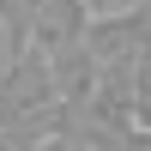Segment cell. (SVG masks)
<instances>
[{"label": "cell", "mask_w": 151, "mask_h": 151, "mask_svg": "<svg viewBox=\"0 0 151 151\" xmlns=\"http://www.w3.org/2000/svg\"><path fill=\"white\" fill-rule=\"evenodd\" d=\"M0 151H24V145H18V139H6V133H0Z\"/></svg>", "instance_id": "52a82bcc"}, {"label": "cell", "mask_w": 151, "mask_h": 151, "mask_svg": "<svg viewBox=\"0 0 151 151\" xmlns=\"http://www.w3.org/2000/svg\"><path fill=\"white\" fill-rule=\"evenodd\" d=\"M55 79H48V55L42 48H12L6 73H0V133L6 139H18L24 151H30L42 133H55Z\"/></svg>", "instance_id": "6da1fadb"}, {"label": "cell", "mask_w": 151, "mask_h": 151, "mask_svg": "<svg viewBox=\"0 0 151 151\" xmlns=\"http://www.w3.org/2000/svg\"><path fill=\"white\" fill-rule=\"evenodd\" d=\"M30 151H103V145H85V139H73V133H42Z\"/></svg>", "instance_id": "5b68a950"}, {"label": "cell", "mask_w": 151, "mask_h": 151, "mask_svg": "<svg viewBox=\"0 0 151 151\" xmlns=\"http://www.w3.org/2000/svg\"><path fill=\"white\" fill-rule=\"evenodd\" d=\"M85 42H91L97 73H133V67L145 60V48H151V6H133V12H103V18H91Z\"/></svg>", "instance_id": "7a4b0ae2"}, {"label": "cell", "mask_w": 151, "mask_h": 151, "mask_svg": "<svg viewBox=\"0 0 151 151\" xmlns=\"http://www.w3.org/2000/svg\"><path fill=\"white\" fill-rule=\"evenodd\" d=\"M115 151H151V127H133V133H127Z\"/></svg>", "instance_id": "8992f818"}, {"label": "cell", "mask_w": 151, "mask_h": 151, "mask_svg": "<svg viewBox=\"0 0 151 151\" xmlns=\"http://www.w3.org/2000/svg\"><path fill=\"white\" fill-rule=\"evenodd\" d=\"M85 30H91L85 0H42V6L30 12V36H24V42L42 48V55H60V48L85 42Z\"/></svg>", "instance_id": "3957f363"}, {"label": "cell", "mask_w": 151, "mask_h": 151, "mask_svg": "<svg viewBox=\"0 0 151 151\" xmlns=\"http://www.w3.org/2000/svg\"><path fill=\"white\" fill-rule=\"evenodd\" d=\"M133 127H151V48L133 67Z\"/></svg>", "instance_id": "277c9868"}]
</instances>
